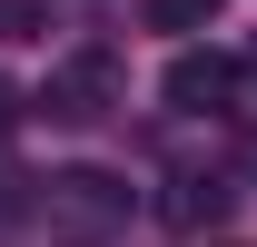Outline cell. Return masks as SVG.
Wrapping results in <instances>:
<instances>
[{
	"label": "cell",
	"instance_id": "obj_3",
	"mask_svg": "<svg viewBox=\"0 0 257 247\" xmlns=\"http://www.w3.org/2000/svg\"><path fill=\"white\" fill-rule=\"evenodd\" d=\"M168 109H188V119H208V109H227V89H237V60H227V50H178V60H168Z\"/></svg>",
	"mask_w": 257,
	"mask_h": 247
},
{
	"label": "cell",
	"instance_id": "obj_4",
	"mask_svg": "<svg viewBox=\"0 0 257 247\" xmlns=\"http://www.w3.org/2000/svg\"><path fill=\"white\" fill-rule=\"evenodd\" d=\"M227 198H237L227 178H178V188H168V227H188V237H198V227H218V217H227Z\"/></svg>",
	"mask_w": 257,
	"mask_h": 247
},
{
	"label": "cell",
	"instance_id": "obj_2",
	"mask_svg": "<svg viewBox=\"0 0 257 247\" xmlns=\"http://www.w3.org/2000/svg\"><path fill=\"white\" fill-rule=\"evenodd\" d=\"M40 217L69 227V237H109V227H128V178H109V168H60L50 198H40Z\"/></svg>",
	"mask_w": 257,
	"mask_h": 247
},
{
	"label": "cell",
	"instance_id": "obj_1",
	"mask_svg": "<svg viewBox=\"0 0 257 247\" xmlns=\"http://www.w3.org/2000/svg\"><path fill=\"white\" fill-rule=\"evenodd\" d=\"M128 99V69L109 60V50H69L60 69H50V89H40V119H60V129H89V119H109Z\"/></svg>",
	"mask_w": 257,
	"mask_h": 247
},
{
	"label": "cell",
	"instance_id": "obj_6",
	"mask_svg": "<svg viewBox=\"0 0 257 247\" xmlns=\"http://www.w3.org/2000/svg\"><path fill=\"white\" fill-rule=\"evenodd\" d=\"M40 20H50V0H0V40H50Z\"/></svg>",
	"mask_w": 257,
	"mask_h": 247
},
{
	"label": "cell",
	"instance_id": "obj_8",
	"mask_svg": "<svg viewBox=\"0 0 257 247\" xmlns=\"http://www.w3.org/2000/svg\"><path fill=\"white\" fill-rule=\"evenodd\" d=\"M247 158H257V139H247Z\"/></svg>",
	"mask_w": 257,
	"mask_h": 247
},
{
	"label": "cell",
	"instance_id": "obj_7",
	"mask_svg": "<svg viewBox=\"0 0 257 247\" xmlns=\"http://www.w3.org/2000/svg\"><path fill=\"white\" fill-rule=\"evenodd\" d=\"M10 119H20V109H10V79H0V129H10Z\"/></svg>",
	"mask_w": 257,
	"mask_h": 247
},
{
	"label": "cell",
	"instance_id": "obj_5",
	"mask_svg": "<svg viewBox=\"0 0 257 247\" xmlns=\"http://www.w3.org/2000/svg\"><path fill=\"white\" fill-rule=\"evenodd\" d=\"M227 0H149V30H168V40H198L208 20H218Z\"/></svg>",
	"mask_w": 257,
	"mask_h": 247
}]
</instances>
